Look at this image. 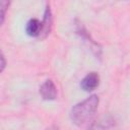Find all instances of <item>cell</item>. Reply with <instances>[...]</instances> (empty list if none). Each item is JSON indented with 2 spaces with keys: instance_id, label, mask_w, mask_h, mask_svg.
<instances>
[{
  "instance_id": "obj_1",
  "label": "cell",
  "mask_w": 130,
  "mask_h": 130,
  "mask_svg": "<svg viewBox=\"0 0 130 130\" xmlns=\"http://www.w3.org/2000/svg\"><path fill=\"white\" fill-rule=\"evenodd\" d=\"M100 100L96 94H91L84 101L73 106L70 112V118L73 124L76 126H81L88 122L94 115Z\"/></svg>"
},
{
  "instance_id": "obj_2",
  "label": "cell",
  "mask_w": 130,
  "mask_h": 130,
  "mask_svg": "<svg viewBox=\"0 0 130 130\" xmlns=\"http://www.w3.org/2000/svg\"><path fill=\"white\" fill-rule=\"evenodd\" d=\"M100 84V75L96 72L87 73L80 82V87L84 91H92Z\"/></svg>"
},
{
  "instance_id": "obj_6",
  "label": "cell",
  "mask_w": 130,
  "mask_h": 130,
  "mask_svg": "<svg viewBox=\"0 0 130 130\" xmlns=\"http://www.w3.org/2000/svg\"><path fill=\"white\" fill-rule=\"evenodd\" d=\"M113 124V121L112 120H101V121H98V122H94L88 130H107V129H110L111 126Z\"/></svg>"
},
{
  "instance_id": "obj_9",
  "label": "cell",
  "mask_w": 130,
  "mask_h": 130,
  "mask_svg": "<svg viewBox=\"0 0 130 130\" xmlns=\"http://www.w3.org/2000/svg\"><path fill=\"white\" fill-rule=\"evenodd\" d=\"M48 130H53V129H52V128H50V129H48Z\"/></svg>"
},
{
  "instance_id": "obj_8",
  "label": "cell",
  "mask_w": 130,
  "mask_h": 130,
  "mask_svg": "<svg viewBox=\"0 0 130 130\" xmlns=\"http://www.w3.org/2000/svg\"><path fill=\"white\" fill-rule=\"evenodd\" d=\"M6 67V59L2 53V51L0 50V73L5 69Z\"/></svg>"
},
{
  "instance_id": "obj_5",
  "label": "cell",
  "mask_w": 130,
  "mask_h": 130,
  "mask_svg": "<svg viewBox=\"0 0 130 130\" xmlns=\"http://www.w3.org/2000/svg\"><path fill=\"white\" fill-rule=\"evenodd\" d=\"M42 28V21H40L37 18H31L26 22L25 25V31L29 37L38 38L40 36Z\"/></svg>"
},
{
  "instance_id": "obj_3",
  "label": "cell",
  "mask_w": 130,
  "mask_h": 130,
  "mask_svg": "<svg viewBox=\"0 0 130 130\" xmlns=\"http://www.w3.org/2000/svg\"><path fill=\"white\" fill-rule=\"evenodd\" d=\"M40 94L46 101H53L57 96V87L53 80L48 79L40 86Z\"/></svg>"
},
{
  "instance_id": "obj_4",
  "label": "cell",
  "mask_w": 130,
  "mask_h": 130,
  "mask_svg": "<svg viewBox=\"0 0 130 130\" xmlns=\"http://www.w3.org/2000/svg\"><path fill=\"white\" fill-rule=\"evenodd\" d=\"M51 27H52V12H51L50 6L47 5V7L45 9V13H44V18L42 20L41 32H40V36L38 37V39H40V40L46 39L51 31Z\"/></svg>"
},
{
  "instance_id": "obj_7",
  "label": "cell",
  "mask_w": 130,
  "mask_h": 130,
  "mask_svg": "<svg viewBox=\"0 0 130 130\" xmlns=\"http://www.w3.org/2000/svg\"><path fill=\"white\" fill-rule=\"evenodd\" d=\"M9 5H10L9 1H0V25L5 20V15H6Z\"/></svg>"
}]
</instances>
